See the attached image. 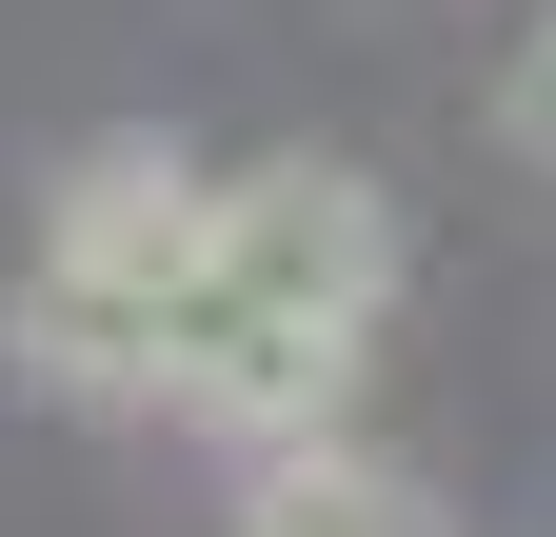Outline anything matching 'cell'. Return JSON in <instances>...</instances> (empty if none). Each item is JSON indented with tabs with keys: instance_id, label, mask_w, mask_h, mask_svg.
<instances>
[{
	"instance_id": "obj_1",
	"label": "cell",
	"mask_w": 556,
	"mask_h": 537,
	"mask_svg": "<svg viewBox=\"0 0 556 537\" xmlns=\"http://www.w3.org/2000/svg\"><path fill=\"white\" fill-rule=\"evenodd\" d=\"M378 319H397V199L358 160H239V179H199V259L160 299V398L139 419L299 438L358 398Z\"/></svg>"
},
{
	"instance_id": "obj_2",
	"label": "cell",
	"mask_w": 556,
	"mask_h": 537,
	"mask_svg": "<svg viewBox=\"0 0 556 537\" xmlns=\"http://www.w3.org/2000/svg\"><path fill=\"white\" fill-rule=\"evenodd\" d=\"M179 259H199V160H179V140H80L60 199H40L21 299H0L21 378L139 419V398H160V299H179Z\"/></svg>"
},
{
	"instance_id": "obj_3",
	"label": "cell",
	"mask_w": 556,
	"mask_h": 537,
	"mask_svg": "<svg viewBox=\"0 0 556 537\" xmlns=\"http://www.w3.org/2000/svg\"><path fill=\"white\" fill-rule=\"evenodd\" d=\"M239 537H438V478L378 458L358 419H299V438H239Z\"/></svg>"
},
{
	"instance_id": "obj_4",
	"label": "cell",
	"mask_w": 556,
	"mask_h": 537,
	"mask_svg": "<svg viewBox=\"0 0 556 537\" xmlns=\"http://www.w3.org/2000/svg\"><path fill=\"white\" fill-rule=\"evenodd\" d=\"M497 120H517V160H536V179H556V21H536V40H517V80H497Z\"/></svg>"
}]
</instances>
